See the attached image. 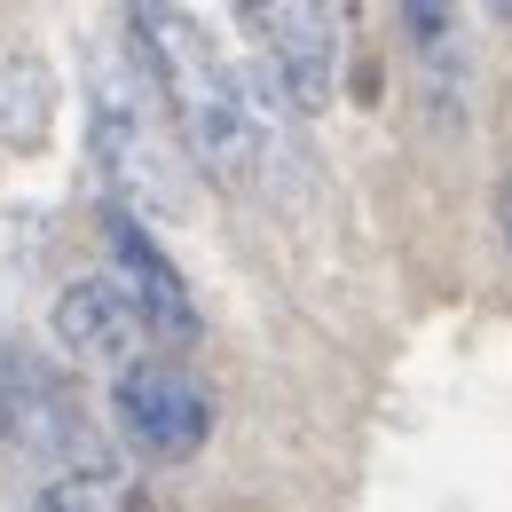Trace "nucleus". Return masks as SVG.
I'll use <instances>...</instances> for the list:
<instances>
[{
  "label": "nucleus",
  "mask_w": 512,
  "mask_h": 512,
  "mask_svg": "<svg viewBox=\"0 0 512 512\" xmlns=\"http://www.w3.org/2000/svg\"><path fill=\"white\" fill-rule=\"evenodd\" d=\"M32 512H127V473L103 457V465H64L40 481Z\"/></svg>",
  "instance_id": "nucleus-8"
},
{
  "label": "nucleus",
  "mask_w": 512,
  "mask_h": 512,
  "mask_svg": "<svg viewBox=\"0 0 512 512\" xmlns=\"http://www.w3.org/2000/svg\"><path fill=\"white\" fill-rule=\"evenodd\" d=\"M268 79L292 111H323L339 87V8L331 0H237Z\"/></svg>",
  "instance_id": "nucleus-4"
},
{
  "label": "nucleus",
  "mask_w": 512,
  "mask_h": 512,
  "mask_svg": "<svg viewBox=\"0 0 512 512\" xmlns=\"http://www.w3.org/2000/svg\"><path fill=\"white\" fill-rule=\"evenodd\" d=\"M402 24H410V48L426 64L457 56V0H402Z\"/></svg>",
  "instance_id": "nucleus-9"
},
{
  "label": "nucleus",
  "mask_w": 512,
  "mask_h": 512,
  "mask_svg": "<svg viewBox=\"0 0 512 512\" xmlns=\"http://www.w3.org/2000/svg\"><path fill=\"white\" fill-rule=\"evenodd\" d=\"M95 150L111 166V182L127 190V205H166V150L150 142V119H142V95L134 79H119V64L95 71Z\"/></svg>",
  "instance_id": "nucleus-7"
},
{
  "label": "nucleus",
  "mask_w": 512,
  "mask_h": 512,
  "mask_svg": "<svg viewBox=\"0 0 512 512\" xmlns=\"http://www.w3.org/2000/svg\"><path fill=\"white\" fill-rule=\"evenodd\" d=\"M134 40H142V71H150V87L166 95L174 134L190 142V158L221 190H253L268 150H276V119L260 111L245 71L229 64V56L205 40V24L182 16L174 0H150V8L134 16Z\"/></svg>",
  "instance_id": "nucleus-1"
},
{
  "label": "nucleus",
  "mask_w": 512,
  "mask_h": 512,
  "mask_svg": "<svg viewBox=\"0 0 512 512\" xmlns=\"http://www.w3.org/2000/svg\"><path fill=\"white\" fill-rule=\"evenodd\" d=\"M111 276L127 284V300L142 308V323H150V339L158 347H190L197 339V300L190 284H182V268L166 260V245L134 221V205H111Z\"/></svg>",
  "instance_id": "nucleus-5"
},
{
  "label": "nucleus",
  "mask_w": 512,
  "mask_h": 512,
  "mask_svg": "<svg viewBox=\"0 0 512 512\" xmlns=\"http://www.w3.org/2000/svg\"><path fill=\"white\" fill-rule=\"evenodd\" d=\"M0 442L48 473L64 465H103V442H95V418L79 402V386L64 379L56 355L24 347V339H0Z\"/></svg>",
  "instance_id": "nucleus-2"
},
{
  "label": "nucleus",
  "mask_w": 512,
  "mask_h": 512,
  "mask_svg": "<svg viewBox=\"0 0 512 512\" xmlns=\"http://www.w3.org/2000/svg\"><path fill=\"white\" fill-rule=\"evenodd\" d=\"M56 347H64L71 363L127 371L158 339H150V323H142V308L127 300L119 276H79V284H64V300H56Z\"/></svg>",
  "instance_id": "nucleus-6"
},
{
  "label": "nucleus",
  "mask_w": 512,
  "mask_h": 512,
  "mask_svg": "<svg viewBox=\"0 0 512 512\" xmlns=\"http://www.w3.org/2000/svg\"><path fill=\"white\" fill-rule=\"evenodd\" d=\"M111 418H119V442H127L134 457H150V465H182V457H197L205 434H213L205 386H197L182 363H158V355H142V363L119 371Z\"/></svg>",
  "instance_id": "nucleus-3"
},
{
  "label": "nucleus",
  "mask_w": 512,
  "mask_h": 512,
  "mask_svg": "<svg viewBox=\"0 0 512 512\" xmlns=\"http://www.w3.org/2000/svg\"><path fill=\"white\" fill-rule=\"evenodd\" d=\"M481 8H489V16H497V24H512V0H481Z\"/></svg>",
  "instance_id": "nucleus-10"
},
{
  "label": "nucleus",
  "mask_w": 512,
  "mask_h": 512,
  "mask_svg": "<svg viewBox=\"0 0 512 512\" xmlns=\"http://www.w3.org/2000/svg\"><path fill=\"white\" fill-rule=\"evenodd\" d=\"M127 8H134V16H142V8H150V0H127Z\"/></svg>",
  "instance_id": "nucleus-11"
}]
</instances>
